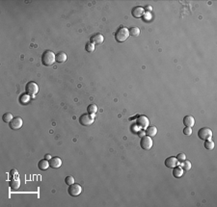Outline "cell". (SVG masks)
Masks as SVG:
<instances>
[{"instance_id":"obj_33","label":"cell","mask_w":217,"mask_h":207,"mask_svg":"<svg viewBox=\"0 0 217 207\" xmlns=\"http://www.w3.org/2000/svg\"><path fill=\"white\" fill-rule=\"evenodd\" d=\"M51 158H52V156L50 155V154H47V155L45 156V159H47V160H48V161L50 160Z\"/></svg>"},{"instance_id":"obj_24","label":"cell","mask_w":217,"mask_h":207,"mask_svg":"<svg viewBox=\"0 0 217 207\" xmlns=\"http://www.w3.org/2000/svg\"><path fill=\"white\" fill-rule=\"evenodd\" d=\"M14 119V117H13V115L11 113H5L4 115L2 116V120L4 121L6 123H10L12 121V120Z\"/></svg>"},{"instance_id":"obj_6","label":"cell","mask_w":217,"mask_h":207,"mask_svg":"<svg viewBox=\"0 0 217 207\" xmlns=\"http://www.w3.org/2000/svg\"><path fill=\"white\" fill-rule=\"evenodd\" d=\"M140 146L144 150H150L153 147V140L152 137L144 136L140 141Z\"/></svg>"},{"instance_id":"obj_20","label":"cell","mask_w":217,"mask_h":207,"mask_svg":"<svg viewBox=\"0 0 217 207\" xmlns=\"http://www.w3.org/2000/svg\"><path fill=\"white\" fill-rule=\"evenodd\" d=\"M157 134V128L156 126H149L146 129V135L149 137H154Z\"/></svg>"},{"instance_id":"obj_15","label":"cell","mask_w":217,"mask_h":207,"mask_svg":"<svg viewBox=\"0 0 217 207\" xmlns=\"http://www.w3.org/2000/svg\"><path fill=\"white\" fill-rule=\"evenodd\" d=\"M67 59H68V56L63 51L58 52V53L56 54V62L57 63H60V64L65 63V62L67 61Z\"/></svg>"},{"instance_id":"obj_19","label":"cell","mask_w":217,"mask_h":207,"mask_svg":"<svg viewBox=\"0 0 217 207\" xmlns=\"http://www.w3.org/2000/svg\"><path fill=\"white\" fill-rule=\"evenodd\" d=\"M48 167H50L49 165V161L47 160V159H44V160H41L40 162L38 163V168L42 170H45L48 169Z\"/></svg>"},{"instance_id":"obj_25","label":"cell","mask_w":217,"mask_h":207,"mask_svg":"<svg viewBox=\"0 0 217 207\" xmlns=\"http://www.w3.org/2000/svg\"><path fill=\"white\" fill-rule=\"evenodd\" d=\"M204 146L206 150H212L214 149V143L211 140H206V142L204 143Z\"/></svg>"},{"instance_id":"obj_8","label":"cell","mask_w":217,"mask_h":207,"mask_svg":"<svg viewBox=\"0 0 217 207\" xmlns=\"http://www.w3.org/2000/svg\"><path fill=\"white\" fill-rule=\"evenodd\" d=\"M22 124H23V120L20 117H16L12 120L11 123H9V126L11 129L13 130H18L19 128L22 127Z\"/></svg>"},{"instance_id":"obj_29","label":"cell","mask_w":217,"mask_h":207,"mask_svg":"<svg viewBox=\"0 0 217 207\" xmlns=\"http://www.w3.org/2000/svg\"><path fill=\"white\" fill-rule=\"evenodd\" d=\"M183 134L186 136H190L192 134V128L191 127H185L183 129Z\"/></svg>"},{"instance_id":"obj_1","label":"cell","mask_w":217,"mask_h":207,"mask_svg":"<svg viewBox=\"0 0 217 207\" xmlns=\"http://www.w3.org/2000/svg\"><path fill=\"white\" fill-rule=\"evenodd\" d=\"M56 61V55L53 51L51 50H45L42 55V63L45 67H50L53 65V64Z\"/></svg>"},{"instance_id":"obj_26","label":"cell","mask_w":217,"mask_h":207,"mask_svg":"<svg viewBox=\"0 0 217 207\" xmlns=\"http://www.w3.org/2000/svg\"><path fill=\"white\" fill-rule=\"evenodd\" d=\"M85 50L87 52H94L95 51V44H92V42H87L86 45H85Z\"/></svg>"},{"instance_id":"obj_32","label":"cell","mask_w":217,"mask_h":207,"mask_svg":"<svg viewBox=\"0 0 217 207\" xmlns=\"http://www.w3.org/2000/svg\"><path fill=\"white\" fill-rule=\"evenodd\" d=\"M138 134H139L140 137H144L145 135H146V131H139V133Z\"/></svg>"},{"instance_id":"obj_13","label":"cell","mask_w":217,"mask_h":207,"mask_svg":"<svg viewBox=\"0 0 217 207\" xmlns=\"http://www.w3.org/2000/svg\"><path fill=\"white\" fill-rule=\"evenodd\" d=\"M62 159L59 158V157H52V158L49 160V165L52 168V169H58L62 166Z\"/></svg>"},{"instance_id":"obj_18","label":"cell","mask_w":217,"mask_h":207,"mask_svg":"<svg viewBox=\"0 0 217 207\" xmlns=\"http://www.w3.org/2000/svg\"><path fill=\"white\" fill-rule=\"evenodd\" d=\"M31 99L30 94H22L20 96H19V103L21 105H26Z\"/></svg>"},{"instance_id":"obj_14","label":"cell","mask_w":217,"mask_h":207,"mask_svg":"<svg viewBox=\"0 0 217 207\" xmlns=\"http://www.w3.org/2000/svg\"><path fill=\"white\" fill-rule=\"evenodd\" d=\"M183 124L185 125V127H192L195 124V119L192 116H186L183 119Z\"/></svg>"},{"instance_id":"obj_3","label":"cell","mask_w":217,"mask_h":207,"mask_svg":"<svg viewBox=\"0 0 217 207\" xmlns=\"http://www.w3.org/2000/svg\"><path fill=\"white\" fill-rule=\"evenodd\" d=\"M95 121V115L90 114H83L79 118V123L83 126H89L92 125Z\"/></svg>"},{"instance_id":"obj_27","label":"cell","mask_w":217,"mask_h":207,"mask_svg":"<svg viewBox=\"0 0 217 207\" xmlns=\"http://www.w3.org/2000/svg\"><path fill=\"white\" fill-rule=\"evenodd\" d=\"M65 183L67 184V185H69V186H71V185H72L74 183H75V180H74V176L69 175V176L66 177V178H65Z\"/></svg>"},{"instance_id":"obj_11","label":"cell","mask_w":217,"mask_h":207,"mask_svg":"<svg viewBox=\"0 0 217 207\" xmlns=\"http://www.w3.org/2000/svg\"><path fill=\"white\" fill-rule=\"evenodd\" d=\"M90 42L94 44H101L104 42L103 35H101L100 33H97V34L93 35L90 39Z\"/></svg>"},{"instance_id":"obj_17","label":"cell","mask_w":217,"mask_h":207,"mask_svg":"<svg viewBox=\"0 0 217 207\" xmlns=\"http://www.w3.org/2000/svg\"><path fill=\"white\" fill-rule=\"evenodd\" d=\"M9 186L12 190H18L19 189V187H20V181H19L18 179L12 178L9 182Z\"/></svg>"},{"instance_id":"obj_5","label":"cell","mask_w":217,"mask_h":207,"mask_svg":"<svg viewBox=\"0 0 217 207\" xmlns=\"http://www.w3.org/2000/svg\"><path fill=\"white\" fill-rule=\"evenodd\" d=\"M82 192V188L79 184L74 183L72 185L69 186L68 189V193L71 196H78Z\"/></svg>"},{"instance_id":"obj_16","label":"cell","mask_w":217,"mask_h":207,"mask_svg":"<svg viewBox=\"0 0 217 207\" xmlns=\"http://www.w3.org/2000/svg\"><path fill=\"white\" fill-rule=\"evenodd\" d=\"M183 172H184V170L182 169V167L177 166L175 168H173V175L174 177H176V178H180V177L183 175Z\"/></svg>"},{"instance_id":"obj_30","label":"cell","mask_w":217,"mask_h":207,"mask_svg":"<svg viewBox=\"0 0 217 207\" xmlns=\"http://www.w3.org/2000/svg\"><path fill=\"white\" fill-rule=\"evenodd\" d=\"M10 175H11V177H12V178H14V177L18 176V170H12L11 172H10Z\"/></svg>"},{"instance_id":"obj_28","label":"cell","mask_w":217,"mask_h":207,"mask_svg":"<svg viewBox=\"0 0 217 207\" xmlns=\"http://www.w3.org/2000/svg\"><path fill=\"white\" fill-rule=\"evenodd\" d=\"M177 159L179 160V162H182V161H184L185 159H186V155L184 153H179L177 154Z\"/></svg>"},{"instance_id":"obj_31","label":"cell","mask_w":217,"mask_h":207,"mask_svg":"<svg viewBox=\"0 0 217 207\" xmlns=\"http://www.w3.org/2000/svg\"><path fill=\"white\" fill-rule=\"evenodd\" d=\"M145 10H146L147 12H148V11H149V12H152V11H153V7H152V6H146V7H145Z\"/></svg>"},{"instance_id":"obj_22","label":"cell","mask_w":217,"mask_h":207,"mask_svg":"<svg viewBox=\"0 0 217 207\" xmlns=\"http://www.w3.org/2000/svg\"><path fill=\"white\" fill-rule=\"evenodd\" d=\"M129 36H132V37H138V36L140 35V29L137 27V26H133V27H131L129 29Z\"/></svg>"},{"instance_id":"obj_12","label":"cell","mask_w":217,"mask_h":207,"mask_svg":"<svg viewBox=\"0 0 217 207\" xmlns=\"http://www.w3.org/2000/svg\"><path fill=\"white\" fill-rule=\"evenodd\" d=\"M131 14L134 16L135 18H142L145 14V11L142 7H140V6H136V7H134L132 9V11H131Z\"/></svg>"},{"instance_id":"obj_9","label":"cell","mask_w":217,"mask_h":207,"mask_svg":"<svg viewBox=\"0 0 217 207\" xmlns=\"http://www.w3.org/2000/svg\"><path fill=\"white\" fill-rule=\"evenodd\" d=\"M149 123H150L149 119H148L146 116H139V117H138V119H137V124L139 126L142 127L143 129L146 130L147 128L149 127Z\"/></svg>"},{"instance_id":"obj_7","label":"cell","mask_w":217,"mask_h":207,"mask_svg":"<svg viewBox=\"0 0 217 207\" xmlns=\"http://www.w3.org/2000/svg\"><path fill=\"white\" fill-rule=\"evenodd\" d=\"M25 90H26V93H27L28 94H30V96H35V94L38 93L39 87H38V85L35 83V82L30 81V82H28V83L26 84Z\"/></svg>"},{"instance_id":"obj_23","label":"cell","mask_w":217,"mask_h":207,"mask_svg":"<svg viewBox=\"0 0 217 207\" xmlns=\"http://www.w3.org/2000/svg\"><path fill=\"white\" fill-rule=\"evenodd\" d=\"M98 112V106L96 104H90L87 107V113L90 115H95Z\"/></svg>"},{"instance_id":"obj_2","label":"cell","mask_w":217,"mask_h":207,"mask_svg":"<svg viewBox=\"0 0 217 207\" xmlns=\"http://www.w3.org/2000/svg\"><path fill=\"white\" fill-rule=\"evenodd\" d=\"M129 37V29L124 27V26H121V27L118 29L116 34H115V40L118 42H124Z\"/></svg>"},{"instance_id":"obj_21","label":"cell","mask_w":217,"mask_h":207,"mask_svg":"<svg viewBox=\"0 0 217 207\" xmlns=\"http://www.w3.org/2000/svg\"><path fill=\"white\" fill-rule=\"evenodd\" d=\"M180 166H182V169L183 170H185V172H188V170H191V168H192V164H191V162H190L189 160H184V161H182V164H180Z\"/></svg>"},{"instance_id":"obj_4","label":"cell","mask_w":217,"mask_h":207,"mask_svg":"<svg viewBox=\"0 0 217 207\" xmlns=\"http://www.w3.org/2000/svg\"><path fill=\"white\" fill-rule=\"evenodd\" d=\"M212 135V130L209 127H202L198 131V137L201 140H211Z\"/></svg>"},{"instance_id":"obj_10","label":"cell","mask_w":217,"mask_h":207,"mask_svg":"<svg viewBox=\"0 0 217 207\" xmlns=\"http://www.w3.org/2000/svg\"><path fill=\"white\" fill-rule=\"evenodd\" d=\"M179 160L177 159V157H174V156H171V157H168L166 160H165V166L167 168H169V169H173V168L177 167L179 165Z\"/></svg>"}]
</instances>
